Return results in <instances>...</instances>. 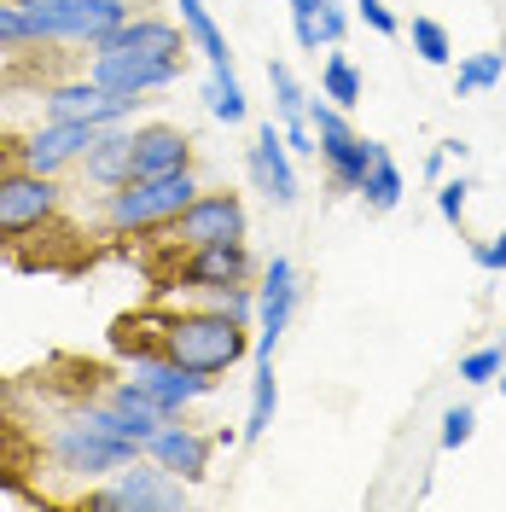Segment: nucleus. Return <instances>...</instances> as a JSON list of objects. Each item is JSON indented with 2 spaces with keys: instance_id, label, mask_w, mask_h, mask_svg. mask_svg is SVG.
I'll return each mask as SVG.
<instances>
[{
  "instance_id": "31",
  "label": "nucleus",
  "mask_w": 506,
  "mask_h": 512,
  "mask_svg": "<svg viewBox=\"0 0 506 512\" xmlns=\"http://www.w3.org/2000/svg\"><path fill=\"white\" fill-rule=\"evenodd\" d=\"M472 431H477V414H472V408H448V414H443V448L472 443Z\"/></svg>"
},
{
  "instance_id": "1",
  "label": "nucleus",
  "mask_w": 506,
  "mask_h": 512,
  "mask_svg": "<svg viewBox=\"0 0 506 512\" xmlns=\"http://www.w3.org/2000/svg\"><path fill=\"white\" fill-rule=\"evenodd\" d=\"M158 350L169 355V361L192 367V373L216 379V373L239 367V361L251 355V338H245V320L222 315V309L210 303V309H192V315H169L163 320Z\"/></svg>"
},
{
  "instance_id": "22",
  "label": "nucleus",
  "mask_w": 506,
  "mask_h": 512,
  "mask_svg": "<svg viewBox=\"0 0 506 512\" xmlns=\"http://www.w3.org/2000/svg\"><path fill=\"white\" fill-rule=\"evenodd\" d=\"M501 76H506V53H472V59L454 70V99L483 94V88H495Z\"/></svg>"
},
{
  "instance_id": "14",
  "label": "nucleus",
  "mask_w": 506,
  "mask_h": 512,
  "mask_svg": "<svg viewBox=\"0 0 506 512\" xmlns=\"http://www.w3.org/2000/svg\"><path fill=\"white\" fill-rule=\"evenodd\" d=\"M82 175H88L99 192L128 187V181H134V128H123V123L94 128V140H88V152H82Z\"/></svg>"
},
{
  "instance_id": "5",
  "label": "nucleus",
  "mask_w": 506,
  "mask_h": 512,
  "mask_svg": "<svg viewBox=\"0 0 506 512\" xmlns=\"http://www.w3.org/2000/svg\"><path fill=\"white\" fill-rule=\"evenodd\" d=\"M128 384H134L163 419H175L187 402H198L216 379H204V373H192V367H181V361H169L163 350H152V355H134V361H128Z\"/></svg>"
},
{
  "instance_id": "33",
  "label": "nucleus",
  "mask_w": 506,
  "mask_h": 512,
  "mask_svg": "<svg viewBox=\"0 0 506 512\" xmlns=\"http://www.w3.org/2000/svg\"><path fill=\"white\" fill-rule=\"evenodd\" d=\"M344 30H349V18L332 6V0H320V41H326V47H338V41H344Z\"/></svg>"
},
{
  "instance_id": "20",
  "label": "nucleus",
  "mask_w": 506,
  "mask_h": 512,
  "mask_svg": "<svg viewBox=\"0 0 506 512\" xmlns=\"http://www.w3.org/2000/svg\"><path fill=\"white\" fill-rule=\"evenodd\" d=\"M320 94L332 99L338 111H355L361 94H367V82H361V70H355L344 53H326V64H320Z\"/></svg>"
},
{
  "instance_id": "24",
  "label": "nucleus",
  "mask_w": 506,
  "mask_h": 512,
  "mask_svg": "<svg viewBox=\"0 0 506 512\" xmlns=\"http://www.w3.org/2000/svg\"><path fill=\"white\" fill-rule=\"evenodd\" d=\"M268 88H274V111H280L285 123L309 111V94H303V82L291 76V64H268Z\"/></svg>"
},
{
  "instance_id": "30",
  "label": "nucleus",
  "mask_w": 506,
  "mask_h": 512,
  "mask_svg": "<svg viewBox=\"0 0 506 512\" xmlns=\"http://www.w3.org/2000/svg\"><path fill=\"white\" fill-rule=\"evenodd\" d=\"M466 192H472V181H466V175H454V181H443V187H437V210H443V222L460 227V216H466Z\"/></svg>"
},
{
  "instance_id": "23",
  "label": "nucleus",
  "mask_w": 506,
  "mask_h": 512,
  "mask_svg": "<svg viewBox=\"0 0 506 512\" xmlns=\"http://www.w3.org/2000/svg\"><path fill=\"white\" fill-rule=\"evenodd\" d=\"M210 117H222V123H245V88H239V76L233 70H210Z\"/></svg>"
},
{
  "instance_id": "15",
  "label": "nucleus",
  "mask_w": 506,
  "mask_h": 512,
  "mask_svg": "<svg viewBox=\"0 0 506 512\" xmlns=\"http://www.w3.org/2000/svg\"><path fill=\"white\" fill-rule=\"evenodd\" d=\"M251 181L256 192H268V204H297V175H291V146H285V134L274 123L256 128L251 140Z\"/></svg>"
},
{
  "instance_id": "37",
  "label": "nucleus",
  "mask_w": 506,
  "mask_h": 512,
  "mask_svg": "<svg viewBox=\"0 0 506 512\" xmlns=\"http://www.w3.org/2000/svg\"><path fill=\"white\" fill-rule=\"evenodd\" d=\"M501 350H506V338H501Z\"/></svg>"
},
{
  "instance_id": "34",
  "label": "nucleus",
  "mask_w": 506,
  "mask_h": 512,
  "mask_svg": "<svg viewBox=\"0 0 506 512\" xmlns=\"http://www.w3.org/2000/svg\"><path fill=\"white\" fill-rule=\"evenodd\" d=\"M477 268H489V274H506V233L495 239V245H477Z\"/></svg>"
},
{
  "instance_id": "17",
  "label": "nucleus",
  "mask_w": 506,
  "mask_h": 512,
  "mask_svg": "<svg viewBox=\"0 0 506 512\" xmlns=\"http://www.w3.org/2000/svg\"><path fill=\"white\" fill-rule=\"evenodd\" d=\"M192 169V140L175 123H146L134 128V181H152V175H175Z\"/></svg>"
},
{
  "instance_id": "36",
  "label": "nucleus",
  "mask_w": 506,
  "mask_h": 512,
  "mask_svg": "<svg viewBox=\"0 0 506 512\" xmlns=\"http://www.w3.org/2000/svg\"><path fill=\"white\" fill-rule=\"evenodd\" d=\"M495 384H501V396H506V361H501V373H495Z\"/></svg>"
},
{
  "instance_id": "26",
  "label": "nucleus",
  "mask_w": 506,
  "mask_h": 512,
  "mask_svg": "<svg viewBox=\"0 0 506 512\" xmlns=\"http://www.w3.org/2000/svg\"><path fill=\"white\" fill-rule=\"evenodd\" d=\"M291 30L303 53H320V0H291Z\"/></svg>"
},
{
  "instance_id": "32",
  "label": "nucleus",
  "mask_w": 506,
  "mask_h": 512,
  "mask_svg": "<svg viewBox=\"0 0 506 512\" xmlns=\"http://www.w3.org/2000/svg\"><path fill=\"white\" fill-rule=\"evenodd\" d=\"M285 146H291L297 158H315V152H320V140H315V128H309V117H291V123H285Z\"/></svg>"
},
{
  "instance_id": "12",
  "label": "nucleus",
  "mask_w": 506,
  "mask_h": 512,
  "mask_svg": "<svg viewBox=\"0 0 506 512\" xmlns=\"http://www.w3.org/2000/svg\"><path fill=\"white\" fill-rule=\"evenodd\" d=\"M99 88H117V94H158L181 76V59H146V53H94L88 64Z\"/></svg>"
},
{
  "instance_id": "4",
  "label": "nucleus",
  "mask_w": 506,
  "mask_h": 512,
  "mask_svg": "<svg viewBox=\"0 0 506 512\" xmlns=\"http://www.w3.org/2000/svg\"><path fill=\"white\" fill-rule=\"evenodd\" d=\"M59 216V187L53 175H35V169H0V245H18Z\"/></svg>"
},
{
  "instance_id": "11",
  "label": "nucleus",
  "mask_w": 506,
  "mask_h": 512,
  "mask_svg": "<svg viewBox=\"0 0 506 512\" xmlns=\"http://www.w3.org/2000/svg\"><path fill=\"white\" fill-rule=\"evenodd\" d=\"M94 128L99 123H64V117H47L35 134H24V140H18V163H24V169H35V175H59L64 163H76L82 152H88Z\"/></svg>"
},
{
  "instance_id": "8",
  "label": "nucleus",
  "mask_w": 506,
  "mask_h": 512,
  "mask_svg": "<svg viewBox=\"0 0 506 512\" xmlns=\"http://www.w3.org/2000/svg\"><path fill=\"white\" fill-rule=\"evenodd\" d=\"M175 245H216V239H245V204L239 192H198L187 210L175 216Z\"/></svg>"
},
{
  "instance_id": "35",
  "label": "nucleus",
  "mask_w": 506,
  "mask_h": 512,
  "mask_svg": "<svg viewBox=\"0 0 506 512\" xmlns=\"http://www.w3.org/2000/svg\"><path fill=\"white\" fill-rule=\"evenodd\" d=\"M443 163H448V152H443V146H437V152L425 158V181H437V175H443Z\"/></svg>"
},
{
  "instance_id": "2",
  "label": "nucleus",
  "mask_w": 506,
  "mask_h": 512,
  "mask_svg": "<svg viewBox=\"0 0 506 512\" xmlns=\"http://www.w3.org/2000/svg\"><path fill=\"white\" fill-rule=\"evenodd\" d=\"M192 198H198L192 169L152 175V181H128V187H117L105 198V222H111V233H152V227L175 222Z\"/></svg>"
},
{
  "instance_id": "29",
  "label": "nucleus",
  "mask_w": 506,
  "mask_h": 512,
  "mask_svg": "<svg viewBox=\"0 0 506 512\" xmlns=\"http://www.w3.org/2000/svg\"><path fill=\"white\" fill-rule=\"evenodd\" d=\"M355 18H361L373 35H402V18H396L384 0H355Z\"/></svg>"
},
{
  "instance_id": "19",
  "label": "nucleus",
  "mask_w": 506,
  "mask_h": 512,
  "mask_svg": "<svg viewBox=\"0 0 506 512\" xmlns=\"http://www.w3.org/2000/svg\"><path fill=\"white\" fill-rule=\"evenodd\" d=\"M367 204L373 210H396L402 204V192H408V181H402V169H396V158H390V146H379L373 140V169H367Z\"/></svg>"
},
{
  "instance_id": "6",
  "label": "nucleus",
  "mask_w": 506,
  "mask_h": 512,
  "mask_svg": "<svg viewBox=\"0 0 506 512\" xmlns=\"http://www.w3.org/2000/svg\"><path fill=\"white\" fill-rule=\"evenodd\" d=\"M181 501H187V483L169 478L163 466L140 472V460H134L128 472H117L111 489H94V495H88L94 512H175Z\"/></svg>"
},
{
  "instance_id": "18",
  "label": "nucleus",
  "mask_w": 506,
  "mask_h": 512,
  "mask_svg": "<svg viewBox=\"0 0 506 512\" xmlns=\"http://www.w3.org/2000/svg\"><path fill=\"white\" fill-rule=\"evenodd\" d=\"M181 30L192 35V47L204 53V64H210V70H233L227 35L216 30V18H210V6H204V0H181Z\"/></svg>"
},
{
  "instance_id": "16",
  "label": "nucleus",
  "mask_w": 506,
  "mask_h": 512,
  "mask_svg": "<svg viewBox=\"0 0 506 512\" xmlns=\"http://www.w3.org/2000/svg\"><path fill=\"white\" fill-rule=\"evenodd\" d=\"M192 35L163 24V18H128L123 30H111L94 53H146V59H187Z\"/></svg>"
},
{
  "instance_id": "28",
  "label": "nucleus",
  "mask_w": 506,
  "mask_h": 512,
  "mask_svg": "<svg viewBox=\"0 0 506 512\" xmlns=\"http://www.w3.org/2000/svg\"><path fill=\"white\" fill-rule=\"evenodd\" d=\"M501 361H506V350L495 344V350H472L466 361H460V379L466 384H495V373H501Z\"/></svg>"
},
{
  "instance_id": "10",
  "label": "nucleus",
  "mask_w": 506,
  "mask_h": 512,
  "mask_svg": "<svg viewBox=\"0 0 506 512\" xmlns=\"http://www.w3.org/2000/svg\"><path fill=\"white\" fill-rule=\"evenodd\" d=\"M256 262L245 251V239H216V245H192L175 286H192V291H222V286H251Z\"/></svg>"
},
{
  "instance_id": "13",
  "label": "nucleus",
  "mask_w": 506,
  "mask_h": 512,
  "mask_svg": "<svg viewBox=\"0 0 506 512\" xmlns=\"http://www.w3.org/2000/svg\"><path fill=\"white\" fill-rule=\"evenodd\" d=\"M210 448H216V437H198L192 425H169L163 419V431L146 443V454H152V466H163L169 478L204 483L210 478Z\"/></svg>"
},
{
  "instance_id": "27",
  "label": "nucleus",
  "mask_w": 506,
  "mask_h": 512,
  "mask_svg": "<svg viewBox=\"0 0 506 512\" xmlns=\"http://www.w3.org/2000/svg\"><path fill=\"white\" fill-rule=\"evenodd\" d=\"M0 47H30V12L18 0H0Z\"/></svg>"
},
{
  "instance_id": "21",
  "label": "nucleus",
  "mask_w": 506,
  "mask_h": 512,
  "mask_svg": "<svg viewBox=\"0 0 506 512\" xmlns=\"http://www.w3.org/2000/svg\"><path fill=\"white\" fill-rule=\"evenodd\" d=\"M274 408H280L274 361H256V379H251V419H245V437H262V431L274 425Z\"/></svg>"
},
{
  "instance_id": "3",
  "label": "nucleus",
  "mask_w": 506,
  "mask_h": 512,
  "mask_svg": "<svg viewBox=\"0 0 506 512\" xmlns=\"http://www.w3.org/2000/svg\"><path fill=\"white\" fill-rule=\"evenodd\" d=\"M47 454H53V466H59V472L94 483V478H117V472H128L146 448L123 443V437H105V431H94V425L70 419V425H59V431L47 437Z\"/></svg>"
},
{
  "instance_id": "7",
  "label": "nucleus",
  "mask_w": 506,
  "mask_h": 512,
  "mask_svg": "<svg viewBox=\"0 0 506 512\" xmlns=\"http://www.w3.org/2000/svg\"><path fill=\"white\" fill-rule=\"evenodd\" d=\"M47 117H64V123H123L134 117V105H146V94H117V88H99L94 76L88 82H64V88H47L41 94Z\"/></svg>"
},
{
  "instance_id": "9",
  "label": "nucleus",
  "mask_w": 506,
  "mask_h": 512,
  "mask_svg": "<svg viewBox=\"0 0 506 512\" xmlns=\"http://www.w3.org/2000/svg\"><path fill=\"white\" fill-rule=\"evenodd\" d=\"M291 309H297V268H291V256H274L256 286V361H274V344L291 326Z\"/></svg>"
},
{
  "instance_id": "25",
  "label": "nucleus",
  "mask_w": 506,
  "mask_h": 512,
  "mask_svg": "<svg viewBox=\"0 0 506 512\" xmlns=\"http://www.w3.org/2000/svg\"><path fill=\"white\" fill-rule=\"evenodd\" d=\"M413 53L425 64H448L454 59V47H448V30L437 18H413Z\"/></svg>"
}]
</instances>
